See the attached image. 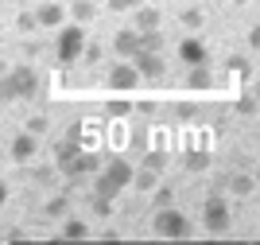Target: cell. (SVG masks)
Returning <instances> with one entry per match:
<instances>
[{
  "instance_id": "7",
  "label": "cell",
  "mask_w": 260,
  "mask_h": 245,
  "mask_svg": "<svg viewBox=\"0 0 260 245\" xmlns=\"http://www.w3.org/2000/svg\"><path fill=\"white\" fill-rule=\"evenodd\" d=\"M132 66L140 70V82H159L163 78V59H159V51H136L132 55Z\"/></svg>"
},
{
  "instance_id": "9",
  "label": "cell",
  "mask_w": 260,
  "mask_h": 245,
  "mask_svg": "<svg viewBox=\"0 0 260 245\" xmlns=\"http://www.w3.org/2000/svg\"><path fill=\"white\" fill-rule=\"evenodd\" d=\"M12 160L16 164H27V160H35V152H39V137L35 132H20V137L12 140Z\"/></svg>"
},
{
  "instance_id": "24",
  "label": "cell",
  "mask_w": 260,
  "mask_h": 245,
  "mask_svg": "<svg viewBox=\"0 0 260 245\" xmlns=\"http://www.w3.org/2000/svg\"><path fill=\"white\" fill-rule=\"evenodd\" d=\"M16 28H20L23 35L35 32V28H39V23H35V12H20V16H16Z\"/></svg>"
},
{
  "instance_id": "31",
  "label": "cell",
  "mask_w": 260,
  "mask_h": 245,
  "mask_svg": "<svg viewBox=\"0 0 260 245\" xmlns=\"http://www.w3.org/2000/svg\"><path fill=\"white\" fill-rule=\"evenodd\" d=\"M140 4H148V0H128V12H132V8H140Z\"/></svg>"
},
{
  "instance_id": "30",
  "label": "cell",
  "mask_w": 260,
  "mask_h": 245,
  "mask_svg": "<svg viewBox=\"0 0 260 245\" xmlns=\"http://www.w3.org/2000/svg\"><path fill=\"white\" fill-rule=\"evenodd\" d=\"M8 203V187H4V183H0V206Z\"/></svg>"
},
{
  "instance_id": "26",
  "label": "cell",
  "mask_w": 260,
  "mask_h": 245,
  "mask_svg": "<svg viewBox=\"0 0 260 245\" xmlns=\"http://www.w3.org/2000/svg\"><path fill=\"white\" fill-rule=\"evenodd\" d=\"M27 132H35V137H43V132H47V117H43V113H35V117L27 121Z\"/></svg>"
},
{
  "instance_id": "13",
  "label": "cell",
  "mask_w": 260,
  "mask_h": 245,
  "mask_svg": "<svg viewBox=\"0 0 260 245\" xmlns=\"http://www.w3.org/2000/svg\"><path fill=\"white\" fill-rule=\"evenodd\" d=\"M163 16L159 8H152V4H140V8H132V28L136 32H152V28H159Z\"/></svg>"
},
{
  "instance_id": "5",
  "label": "cell",
  "mask_w": 260,
  "mask_h": 245,
  "mask_svg": "<svg viewBox=\"0 0 260 245\" xmlns=\"http://www.w3.org/2000/svg\"><path fill=\"white\" fill-rule=\"evenodd\" d=\"M202 226H206L210 234H225L229 226H233V210L221 195H210L206 206H202Z\"/></svg>"
},
{
  "instance_id": "4",
  "label": "cell",
  "mask_w": 260,
  "mask_h": 245,
  "mask_svg": "<svg viewBox=\"0 0 260 245\" xmlns=\"http://www.w3.org/2000/svg\"><path fill=\"white\" fill-rule=\"evenodd\" d=\"M155 234L159 237H171V241H179V237H190V218H186L183 210H175V206H159V214H155Z\"/></svg>"
},
{
  "instance_id": "1",
  "label": "cell",
  "mask_w": 260,
  "mask_h": 245,
  "mask_svg": "<svg viewBox=\"0 0 260 245\" xmlns=\"http://www.w3.org/2000/svg\"><path fill=\"white\" fill-rule=\"evenodd\" d=\"M132 164L128 160H120V156H113V160L105 164V168L98 171V183H93V191L98 195H105V199H113V203H117V195L124 191V187H128L132 183Z\"/></svg>"
},
{
  "instance_id": "12",
  "label": "cell",
  "mask_w": 260,
  "mask_h": 245,
  "mask_svg": "<svg viewBox=\"0 0 260 245\" xmlns=\"http://www.w3.org/2000/svg\"><path fill=\"white\" fill-rule=\"evenodd\" d=\"M35 23H39V28H62L66 23V8L54 4V0H47V4L35 8Z\"/></svg>"
},
{
  "instance_id": "6",
  "label": "cell",
  "mask_w": 260,
  "mask_h": 245,
  "mask_svg": "<svg viewBox=\"0 0 260 245\" xmlns=\"http://www.w3.org/2000/svg\"><path fill=\"white\" fill-rule=\"evenodd\" d=\"M109 90H117V94H128V90H136L140 86V70L132 66V59H120L117 66H109Z\"/></svg>"
},
{
  "instance_id": "2",
  "label": "cell",
  "mask_w": 260,
  "mask_h": 245,
  "mask_svg": "<svg viewBox=\"0 0 260 245\" xmlns=\"http://www.w3.org/2000/svg\"><path fill=\"white\" fill-rule=\"evenodd\" d=\"M0 90H4V101L35 97L39 94V74L31 66H8V74H0Z\"/></svg>"
},
{
  "instance_id": "16",
  "label": "cell",
  "mask_w": 260,
  "mask_h": 245,
  "mask_svg": "<svg viewBox=\"0 0 260 245\" xmlns=\"http://www.w3.org/2000/svg\"><path fill=\"white\" fill-rule=\"evenodd\" d=\"M93 16H98V0H74V4H70V20L82 23V28H86Z\"/></svg>"
},
{
  "instance_id": "14",
  "label": "cell",
  "mask_w": 260,
  "mask_h": 245,
  "mask_svg": "<svg viewBox=\"0 0 260 245\" xmlns=\"http://www.w3.org/2000/svg\"><path fill=\"white\" fill-rule=\"evenodd\" d=\"M225 187H229V195H233V199H245V195L256 191V179H252V175H245V171H237V175H229V179H225Z\"/></svg>"
},
{
  "instance_id": "29",
  "label": "cell",
  "mask_w": 260,
  "mask_h": 245,
  "mask_svg": "<svg viewBox=\"0 0 260 245\" xmlns=\"http://www.w3.org/2000/svg\"><path fill=\"white\" fill-rule=\"evenodd\" d=\"M105 4H109L113 12H128V0H105Z\"/></svg>"
},
{
  "instance_id": "11",
  "label": "cell",
  "mask_w": 260,
  "mask_h": 245,
  "mask_svg": "<svg viewBox=\"0 0 260 245\" xmlns=\"http://www.w3.org/2000/svg\"><path fill=\"white\" fill-rule=\"evenodd\" d=\"M93 168H98V156H89V152H78V156H70V160L62 164V171H66L70 183H78L86 171H93Z\"/></svg>"
},
{
  "instance_id": "15",
  "label": "cell",
  "mask_w": 260,
  "mask_h": 245,
  "mask_svg": "<svg viewBox=\"0 0 260 245\" xmlns=\"http://www.w3.org/2000/svg\"><path fill=\"white\" fill-rule=\"evenodd\" d=\"M62 237H66V241H86V237H89V222H86V218H70V214H66V218H62Z\"/></svg>"
},
{
  "instance_id": "35",
  "label": "cell",
  "mask_w": 260,
  "mask_h": 245,
  "mask_svg": "<svg viewBox=\"0 0 260 245\" xmlns=\"http://www.w3.org/2000/svg\"><path fill=\"white\" fill-rule=\"evenodd\" d=\"M0 105H4V90H0Z\"/></svg>"
},
{
  "instance_id": "23",
  "label": "cell",
  "mask_w": 260,
  "mask_h": 245,
  "mask_svg": "<svg viewBox=\"0 0 260 245\" xmlns=\"http://www.w3.org/2000/svg\"><path fill=\"white\" fill-rule=\"evenodd\" d=\"M101 55H105V51H101L98 43H89V39H86V47H82V63L93 66V63H101Z\"/></svg>"
},
{
  "instance_id": "17",
  "label": "cell",
  "mask_w": 260,
  "mask_h": 245,
  "mask_svg": "<svg viewBox=\"0 0 260 245\" xmlns=\"http://www.w3.org/2000/svg\"><path fill=\"white\" fill-rule=\"evenodd\" d=\"M78 152H82V140H78V137H66V140H58V144H54V164L62 168V164L70 160V156H78Z\"/></svg>"
},
{
  "instance_id": "36",
  "label": "cell",
  "mask_w": 260,
  "mask_h": 245,
  "mask_svg": "<svg viewBox=\"0 0 260 245\" xmlns=\"http://www.w3.org/2000/svg\"><path fill=\"white\" fill-rule=\"evenodd\" d=\"M256 206H260V195H256Z\"/></svg>"
},
{
  "instance_id": "19",
  "label": "cell",
  "mask_w": 260,
  "mask_h": 245,
  "mask_svg": "<svg viewBox=\"0 0 260 245\" xmlns=\"http://www.w3.org/2000/svg\"><path fill=\"white\" fill-rule=\"evenodd\" d=\"M186 86H190V90H210V70H206V63L190 66V74H186Z\"/></svg>"
},
{
  "instance_id": "22",
  "label": "cell",
  "mask_w": 260,
  "mask_h": 245,
  "mask_svg": "<svg viewBox=\"0 0 260 245\" xmlns=\"http://www.w3.org/2000/svg\"><path fill=\"white\" fill-rule=\"evenodd\" d=\"M179 20H183V28H190V32H198V28H202V8H186L183 16H179Z\"/></svg>"
},
{
  "instance_id": "27",
  "label": "cell",
  "mask_w": 260,
  "mask_h": 245,
  "mask_svg": "<svg viewBox=\"0 0 260 245\" xmlns=\"http://www.w3.org/2000/svg\"><path fill=\"white\" fill-rule=\"evenodd\" d=\"M109 113H113V117H128L132 105H128V101H109Z\"/></svg>"
},
{
  "instance_id": "25",
  "label": "cell",
  "mask_w": 260,
  "mask_h": 245,
  "mask_svg": "<svg viewBox=\"0 0 260 245\" xmlns=\"http://www.w3.org/2000/svg\"><path fill=\"white\" fill-rule=\"evenodd\" d=\"M155 203H159V206H171V203H175V191H171V187H159V183H155Z\"/></svg>"
},
{
  "instance_id": "10",
  "label": "cell",
  "mask_w": 260,
  "mask_h": 245,
  "mask_svg": "<svg viewBox=\"0 0 260 245\" xmlns=\"http://www.w3.org/2000/svg\"><path fill=\"white\" fill-rule=\"evenodd\" d=\"M136 51H140V32L136 28H124V32L113 35V55L117 59H132Z\"/></svg>"
},
{
  "instance_id": "20",
  "label": "cell",
  "mask_w": 260,
  "mask_h": 245,
  "mask_svg": "<svg viewBox=\"0 0 260 245\" xmlns=\"http://www.w3.org/2000/svg\"><path fill=\"white\" fill-rule=\"evenodd\" d=\"M43 214H47V218H66V214H70V195H54Z\"/></svg>"
},
{
  "instance_id": "28",
  "label": "cell",
  "mask_w": 260,
  "mask_h": 245,
  "mask_svg": "<svg viewBox=\"0 0 260 245\" xmlns=\"http://www.w3.org/2000/svg\"><path fill=\"white\" fill-rule=\"evenodd\" d=\"M249 47H252V51H260V23L249 32Z\"/></svg>"
},
{
  "instance_id": "37",
  "label": "cell",
  "mask_w": 260,
  "mask_h": 245,
  "mask_svg": "<svg viewBox=\"0 0 260 245\" xmlns=\"http://www.w3.org/2000/svg\"><path fill=\"white\" fill-rule=\"evenodd\" d=\"M98 4H105V0H98Z\"/></svg>"
},
{
  "instance_id": "32",
  "label": "cell",
  "mask_w": 260,
  "mask_h": 245,
  "mask_svg": "<svg viewBox=\"0 0 260 245\" xmlns=\"http://www.w3.org/2000/svg\"><path fill=\"white\" fill-rule=\"evenodd\" d=\"M0 74H8V63H4V59H0Z\"/></svg>"
},
{
  "instance_id": "21",
  "label": "cell",
  "mask_w": 260,
  "mask_h": 245,
  "mask_svg": "<svg viewBox=\"0 0 260 245\" xmlns=\"http://www.w3.org/2000/svg\"><path fill=\"white\" fill-rule=\"evenodd\" d=\"M89 206H93V214H98V218H109V214H113V199H105V195H98V191H93Z\"/></svg>"
},
{
  "instance_id": "33",
  "label": "cell",
  "mask_w": 260,
  "mask_h": 245,
  "mask_svg": "<svg viewBox=\"0 0 260 245\" xmlns=\"http://www.w3.org/2000/svg\"><path fill=\"white\" fill-rule=\"evenodd\" d=\"M252 97H260V82H256V86H252Z\"/></svg>"
},
{
  "instance_id": "18",
  "label": "cell",
  "mask_w": 260,
  "mask_h": 245,
  "mask_svg": "<svg viewBox=\"0 0 260 245\" xmlns=\"http://www.w3.org/2000/svg\"><path fill=\"white\" fill-rule=\"evenodd\" d=\"M155 183H159V175H155L152 168H140V171H132V183H128V187H136L140 195H148V191H155Z\"/></svg>"
},
{
  "instance_id": "34",
  "label": "cell",
  "mask_w": 260,
  "mask_h": 245,
  "mask_svg": "<svg viewBox=\"0 0 260 245\" xmlns=\"http://www.w3.org/2000/svg\"><path fill=\"white\" fill-rule=\"evenodd\" d=\"M233 4H249V0H233Z\"/></svg>"
},
{
  "instance_id": "3",
  "label": "cell",
  "mask_w": 260,
  "mask_h": 245,
  "mask_svg": "<svg viewBox=\"0 0 260 245\" xmlns=\"http://www.w3.org/2000/svg\"><path fill=\"white\" fill-rule=\"evenodd\" d=\"M82 47H86V28L82 23H62L58 28V43H54V59L58 63H78L82 59Z\"/></svg>"
},
{
  "instance_id": "8",
  "label": "cell",
  "mask_w": 260,
  "mask_h": 245,
  "mask_svg": "<svg viewBox=\"0 0 260 245\" xmlns=\"http://www.w3.org/2000/svg\"><path fill=\"white\" fill-rule=\"evenodd\" d=\"M179 59H183L186 66H198V63L210 59V51H206V43L198 39V35H186V39L179 43Z\"/></svg>"
}]
</instances>
